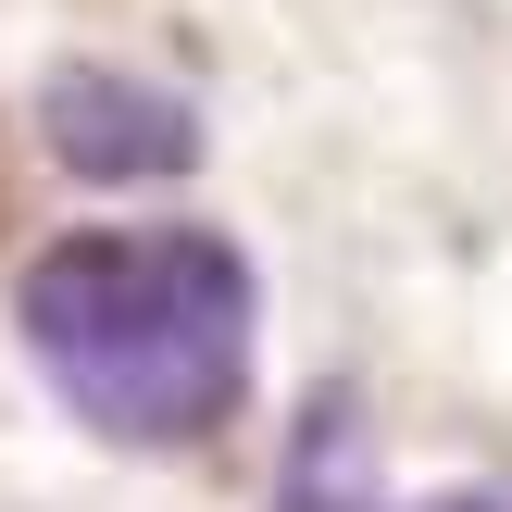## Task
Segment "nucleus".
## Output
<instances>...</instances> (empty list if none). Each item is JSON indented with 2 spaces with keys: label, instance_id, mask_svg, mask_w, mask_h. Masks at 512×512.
<instances>
[{
  "label": "nucleus",
  "instance_id": "obj_1",
  "mask_svg": "<svg viewBox=\"0 0 512 512\" xmlns=\"http://www.w3.org/2000/svg\"><path fill=\"white\" fill-rule=\"evenodd\" d=\"M13 325L75 425L125 450H200L250 400V263L213 225H88L50 238L13 288Z\"/></svg>",
  "mask_w": 512,
  "mask_h": 512
},
{
  "label": "nucleus",
  "instance_id": "obj_2",
  "mask_svg": "<svg viewBox=\"0 0 512 512\" xmlns=\"http://www.w3.org/2000/svg\"><path fill=\"white\" fill-rule=\"evenodd\" d=\"M38 138L75 188H175L200 163V113L125 63H63L38 88Z\"/></svg>",
  "mask_w": 512,
  "mask_h": 512
},
{
  "label": "nucleus",
  "instance_id": "obj_3",
  "mask_svg": "<svg viewBox=\"0 0 512 512\" xmlns=\"http://www.w3.org/2000/svg\"><path fill=\"white\" fill-rule=\"evenodd\" d=\"M275 512H375V450H363V413H350V400H313V413H300Z\"/></svg>",
  "mask_w": 512,
  "mask_h": 512
},
{
  "label": "nucleus",
  "instance_id": "obj_4",
  "mask_svg": "<svg viewBox=\"0 0 512 512\" xmlns=\"http://www.w3.org/2000/svg\"><path fill=\"white\" fill-rule=\"evenodd\" d=\"M413 512H512V488H438V500H413Z\"/></svg>",
  "mask_w": 512,
  "mask_h": 512
}]
</instances>
